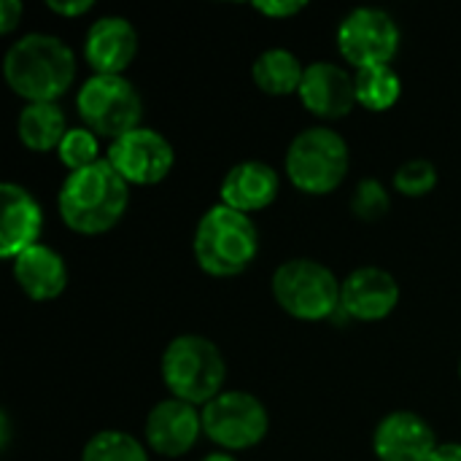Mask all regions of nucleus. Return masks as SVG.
I'll return each mask as SVG.
<instances>
[{
    "label": "nucleus",
    "mask_w": 461,
    "mask_h": 461,
    "mask_svg": "<svg viewBox=\"0 0 461 461\" xmlns=\"http://www.w3.org/2000/svg\"><path fill=\"white\" fill-rule=\"evenodd\" d=\"M259 251V230L249 213L224 203L208 208L194 230V259L216 278L240 276Z\"/></svg>",
    "instance_id": "nucleus-3"
},
{
    "label": "nucleus",
    "mask_w": 461,
    "mask_h": 461,
    "mask_svg": "<svg viewBox=\"0 0 461 461\" xmlns=\"http://www.w3.org/2000/svg\"><path fill=\"white\" fill-rule=\"evenodd\" d=\"M273 297L300 321H324L340 311V281L316 259H289L273 273Z\"/></svg>",
    "instance_id": "nucleus-6"
},
{
    "label": "nucleus",
    "mask_w": 461,
    "mask_h": 461,
    "mask_svg": "<svg viewBox=\"0 0 461 461\" xmlns=\"http://www.w3.org/2000/svg\"><path fill=\"white\" fill-rule=\"evenodd\" d=\"M227 365L219 346L203 335H178L162 354V381L170 394L189 405H208L221 394Z\"/></svg>",
    "instance_id": "nucleus-4"
},
{
    "label": "nucleus",
    "mask_w": 461,
    "mask_h": 461,
    "mask_svg": "<svg viewBox=\"0 0 461 461\" xmlns=\"http://www.w3.org/2000/svg\"><path fill=\"white\" fill-rule=\"evenodd\" d=\"M281 178L276 167L259 159H246L238 162L227 170L221 181V203L240 211V213H254L267 208L278 197Z\"/></svg>",
    "instance_id": "nucleus-17"
},
{
    "label": "nucleus",
    "mask_w": 461,
    "mask_h": 461,
    "mask_svg": "<svg viewBox=\"0 0 461 461\" xmlns=\"http://www.w3.org/2000/svg\"><path fill=\"white\" fill-rule=\"evenodd\" d=\"M338 49L354 70L392 65L400 49V27L381 8H354L338 27Z\"/></svg>",
    "instance_id": "nucleus-9"
},
{
    "label": "nucleus",
    "mask_w": 461,
    "mask_h": 461,
    "mask_svg": "<svg viewBox=\"0 0 461 461\" xmlns=\"http://www.w3.org/2000/svg\"><path fill=\"white\" fill-rule=\"evenodd\" d=\"M203 461H238L235 456H230V454H224V451H219V454H208Z\"/></svg>",
    "instance_id": "nucleus-30"
},
{
    "label": "nucleus",
    "mask_w": 461,
    "mask_h": 461,
    "mask_svg": "<svg viewBox=\"0 0 461 461\" xmlns=\"http://www.w3.org/2000/svg\"><path fill=\"white\" fill-rule=\"evenodd\" d=\"M203 432V413L176 397L157 402L146 416V443L154 454L176 459L194 448Z\"/></svg>",
    "instance_id": "nucleus-11"
},
{
    "label": "nucleus",
    "mask_w": 461,
    "mask_h": 461,
    "mask_svg": "<svg viewBox=\"0 0 461 461\" xmlns=\"http://www.w3.org/2000/svg\"><path fill=\"white\" fill-rule=\"evenodd\" d=\"M16 135L30 151H57L68 135L65 111L57 103H27L16 119Z\"/></svg>",
    "instance_id": "nucleus-19"
},
{
    "label": "nucleus",
    "mask_w": 461,
    "mask_h": 461,
    "mask_svg": "<svg viewBox=\"0 0 461 461\" xmlns=\"http://www.w3.org/2000/svg\"><path fill=\"white\" fill-rule=\"evenodd\" d=\"M3 76L27 103H57L76 78V57L57 35L30 32L8 46Z\"/></svg>",
    "instance_id": "nucleus-1"
},
{
    "label": "nucleus",
    "mask_w": 461,
    "mask_h": 461,
    "mask_svg": "<svg viewBox=\"0 0 461 461\" xmlns=\"http://www.w3.org/2000/svg\"><path fill=\"white\" fill-rule=\"evenodd\" d=\"M351 208H354V213H357L359 219H365V221H378V219H384V216L389 213L392 200H389V192L384 189L381 181L365 178V181H359V186H357V192H354V197H351Z\"/></svg>",
    "instance_id": "nucleus-25"
},
{
    "label": "nucleus",
    "mask_w": 461,
    "mask_h": 461,
    "mask_svg": "<svg viewBox=\"0 0 461 461\" xmlns=\"http://www.w3.org/2000/svg\"><path fill=\"white\" fill-rule=\"evenodd\" d=\"M459 373H461V365H459Z\"/></svg>",
    "instance_id": "nucleus-31"
},
{
    "label": "nucleus",
    "mask_w": 461,
    "mask_h": 461,
    "mask_svg": "<svg viewBox=\"0 0 461 461\" xmlns=\"http://www.w3.org/2000/svg\"><path fill=\"white\" fill-rule=\"evenodd\" d=\"M14 278L30 300L49 303L65 292L68 265L54 249L35 243L14 259Z\"/></svg>",
    "instance_id": "nucleus-18"
},
{
    "label": "nucleus",
    "mask_w": 461,
    "mask_h": 461,
    "mask_svg": "<svg viewBox=\"0 0 461 461\" xmlns=\"http://www.w3.org/2000/svg\"><path fill=\"white\" fill-rule=\"evenodd\" d=\"M113 170L135 186H151L167 178L176 162V151L170 140L151 130V127H138L116 140H111L108 157H105Z\"/></svg>",
    "instance_id": "nucleus-10"
},
{
    "label": "nucleus",
    "mask_w": 461,
    "mask_h": 461,
    "mask_svg": "<svg viewBox=\"0 0 461 461\" xmlns=\"http://www.w3.org/2000/svg\"><path fill=\"white\" fill-rule=\"evenodd\" d=\"M22 3L19 0H3L0 3V32L8 35L16 30V24L22 22Z\"/></svg>",
    "instance_id": "nucleus-27"
},
{
    "label": "nucleus",
    "mask_w": 461,
    "mask_h": 461,
    "mask_svg": "<svg viewBox=\"0 0 461 461\" xmlns=\"http://www.w3.org/2000/svg\"><path fill=\"white\" fill-rule=\"evenodd\" d=\"M305 8V3L300 0H267V3H254V11H259L262 16L270 19H289L294 14H300Z\"/></svg>",
    "instance_id": "nucleus-26"
},
{
    "label": "nucleus",
    "mask_w": 461,
    "mask_h": 461,
    "mask_svg": "<svg viewBox=\"0 0 461 461\" xmlns=\"http://www.w3.org/2000/svg\"><path fill=\"white\" fill-rule=\"evenodd\" d=\"M402 95V81L392 65L357 70V103L373 113L389 111Z\"/></svg>",
    "instance_id": "nucleus-21"
},
{
    "label": "nucleus",
    "mask_w": 461,
    "mask_h": 461,
    "mask_svg": "<svg viewBox=\"0 0 461 461\" xmlns=\"http://www.w3.org/2000/svg\"><path fill=\"white\" fill-rule=\"evenodd\" d=\"M3 224H0V257L16 259L22 251L38 243L43 227V211L38 200L19 184H3Z\"/></svg>",
    "instance_id": "nucleus-16"
},
{
    "label": "nucleus",
    "mask_w": 461,
    "mask_h": 461,
    "mask_svg": "<svg viewBox=\"0 0 461 461\" xmlns=\"http://www.w3.org/2000/svg\"><path fill=\"white\" fill-rule=\"evenodd\" d=\"M438 186V167L429 159H408L394 173V189L405 197H424Z\"/></svg>",
    "instance_id": "nucleus-24"
},
{
    "label": "nucleus",
    "mask_w": 461,
    "mask_h": 461,
    "mask_svg": "<svg viewBox=\"0 0 461 461\" xmlns=\"http://www.w3.org/2000/svg\"><path fill=\"white\" fill-rule=\"evenodd\" d=\"M57 157L59 162L76 173V170H84L95 162H100V143H97V135L86 127H76V130H68V135L62 138L59 149H57Z\"/></svg>",
    "instance_id": "nucleus-23"
},
{
    "label": "nucleus",
    "mask_w": 461,
    "mask_h": 461,
    "mask_svg": "<svg viewBox=\"0 0 461 461\" xmlns=\"http://www.w3.org/2000/svg\"><path fill=\"white\" fill-rule=\"evenodd\" d=\"M138 54V32L124 16L92 22L84 38V57L100 76H122Z\"/></svg>",
    "instance_id": "nucleus-15"
},
{
    "label": "nucleus",
    "mask_w": 461,
    "mask_h": 461,
    "mask_svg": "<svg viewBox=\"0 0 461 461\" xmlns=\"http://www.w3.org/2000/svg\"><path fill=\"white\" fill-rule=\"evenodd\" d=\"M92 0H76V3H59V0H49V11L59 14V16H81L92 8Z\"/></svg>",
    "instance_id": "nucleus-28"
},
{
    "label": "nucleus",
    "mask_w": 461,
    "mask_h": 461,
    "mask_svg": "<svg viewBox=\"0 0 461 461\" xmlns=\"http://www.w3.org/2000/svg\"><path fill=\"white\" fill-rule=\"evenodd\" d=\"M81 461H149V454L132 435L105 429L86 440Z\"/></svg>",
    "instance_id": "nucleus-22"
},
{
    "label": "nucleus",
    "mask_w": 461,
    "mask_h": 461,
    "mask_svg": "<svg viewBox=\"0 0 461 461\" xmlns=\"http://www.w3.org/2000/svg\"><path fill=\"white\" fill-rule=\"evenodd\" d=\"M130 205V184L100 159L65 178L57 208L62 221L78 235H103L113 230Z\"/></svg>",
    "instance_id": "nucleus-2"
},
{
    "label": "nucleus",
    "mask_w": 461,
    "mask_h": 461,
    "mask_svg": "<svg viewBox=\"0 0 461 461\" xmlns=\"http://www.w3.org/2000/svg\"><path fill=\"white\" fill-rule=\"evenodd\" d=\"M348 173V143L330 127H308L289 143L286 176L305 194L335 192Z\"/></svg>",
    "instance_id": "nucleus-5"
},
{
    "label": "nucleus",
    "mask_w": 461,
    "mask_h": 461,
    "mask_svg": "<svg viewBox=\"0 0 461 461\" xmlns=\"http://www.w3.org/2000/svg\"><path fill=\"white\" fill-rule=\"evenodd\" d=\"M303 105L321 119L348 116L357 105V73L335 62H311L300 84Z\"/></svg>",
    "instance_id": "nucleus-12"
},
{
    "label": "nucleus",
    "mask_w": 461,
    "mask_h": 461,
    "mask_svg": "<svg viewBox=\"0 0 461 461\" xmlns=\"http://www.w3.org/2000/svg\"><path fill=\"white\" fill-rule=\"evenodd\" d=\"M435 448V429L413 411L389 413L373 435V451L381 461H429Z\"/></svg>",
    "instance_id": "nucleus-13"
},
{
    "label": "nucleus",
    "mask_w": 461,
    "mask_h": 461,
    "mask_svg": "<svg viewBox=\"0 0 461 461\" xmlns=\"http://www.w3.org/2000/svg\"><path fill=\"white\" fill-rule=\"evenodd\" d=\"M76 108L86 130L111 140L138 130L143 116V100L124 76H89L78 89Z\"/></svg>",
    "instance_id": "nucleus-7"
},
{
    "label": "nucleus",
    "mask_w": 461,
    "mask_h": 461,
    "mask_svg": "<svg viewBox=\"0 0 461 461\" xmlns=\"http://www.w3.org/2000/svg\"><path fill=\"white\" fill-rule=\"evenodd\" d=\"M400 303V286L389 270L359 267L340 281V311L357 321H381Z\"/></svg>",
    "instance_id": "nucleus-14"
},
{
    "label": "nucleus",
    "mask_w": 461,
    "mask_h": 461,
    "mask_svg": "<svg viewBox=\"0 0 461 461\" xmlns=\"http://www.w3.org/2000/svg\"><path fill=\"white\" fill-rule=\"evenodd\" d=\"M429 461H461V443H438Z\"/></svg>",
    "instance_id": "nucleus-29"
},
{
    "label": "nucleus",
    "mask_w": 461,
    "mask_h": 461,
    "mask_svg": "<svg viewBox=\"0 0 461 461\" xmlns=\"http://www.w3.org/2000/svg\"><path fill=\"white\" fill-rule=\"evenodd\" d=\"M305 68L289 49H267L251 65V78L265 95H292L300 92Z\"/></svg>",
    "instance_id": "nucleus-20"
},
{
    "label": "nucleus",
    "mask_w": 461,
    "mask_h": 461,
    "mask_svg": "<svg viewBox=\"0 0 461 461\" xmlns=\"http://www.w3.org/2000/svg\"><path fill=\"white\" fill-rule=\"evenodd\" d=\"M203 432L224 451H246L265 440L270 419L265 405L249 392H221L203 411Z\"/></svg>",
    "instance_id": "nucleus-8"
}]
</instances>
